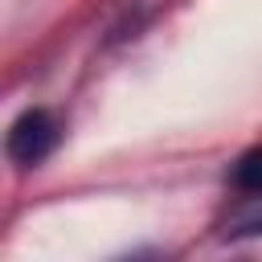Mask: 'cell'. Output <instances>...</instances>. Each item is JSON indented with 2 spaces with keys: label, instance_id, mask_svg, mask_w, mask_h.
<instances>
[{
  "label": "cell",
  "instance_id": "obj_1",
  "mask_svg": "<svg viewBox=\"0 0 262 262\" xmlns=\"http://www.w3.org/2000/svg\"><path fill=\"white\" fill-rule=\"evenodd\" d=\"M57 139H61V123L53 119V111H45V106H29V111H20V115L12 119L8 139H4V151H8L12 164H20V168H37L41 160L53 156Z\"/></svg>",
  "mask_w": 262,
  "mask_h": 262
},
{
  "label": "cell",
  "instance_id": "obj_2",
  "mask_svg": "<svg viewBox=\"0 0 262 262\" xmlns=\"http://www.w3.org/2000/svg\"><path fill=\"white\" fill-rule=\"evenodd\" d=\"M221 233H225V237H258V233H262V192H258V196H246V201L229 213V221H225Z\"/></svg>",
  "mask_w": 262,
  "mask_h": 262
},
{
  "label": "cell",
  "instance_id": "obj_3",
  "mask_svg": "<svg viewBox=\"0 0 262 262\" xmlns=\"http://www.w3.org/2000/svg\"><path fill=\"white\" fill-rule=\"evenodd\" d=\"M229 180H233V188H237V192H246V196H258V192H262V147L246 151V156L233 164Z\"/></svg>",
  "mask_w": 262,
  "mask_h": 262
}]
</instances>
